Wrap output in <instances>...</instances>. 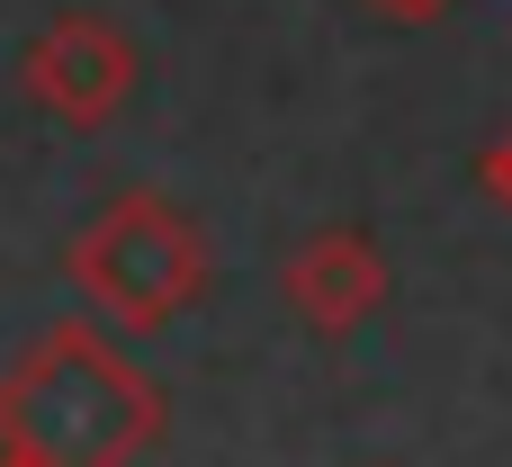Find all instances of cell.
Segmentation results:
<instances>
[{
    "mask_svg": "<svg viewBox=\"0 0 512 467\" xmlns=\"http://www.w3.org/2000/svg\"><path fill=\"white\" fill-rule=\"evenodd\" d=\"M162 441V387L90 324L36 333L0 378V450L45 467H135Z\"/></svg>",
    "mask_w": 512,
    "mask_h": 467,
    "instance_id": "cell-1",
    "label": "cell"
},
{
    "mask_svg": "<svg viewBox=\"0 0 512 467\" xmlns=\"http://www.w3.org/2000/svg\"><path fill=\"white\" fill-rule=\"evenodd\" d=\"M72 288L99 306V324L117 333H162L180 306L207 297V234L153 198V189H126L108 198L81 234H72Z\"/></svg>",
    "mask_w": 512,
    "mask_h": 467,
    "instance_id": "cell-2",
    "label": "cell"
},
{
    "mask_svg": "<svg viewBox=\"0 0 512 467\" xmlns=\"http://www.w3.org/2000/svg\"><path fill=\"white\" fill-rule=\"evenodd\" d=\"M18 81H27V99L45 108V117H63V126H108L126 99H135V36L117 27V18H99V9H63L27 54H18Z\"/></svg>",
    "mask_w": 512,
    "mask_h": 467,
    "instance_id": "cell-3",
    "label": "cell"
},
{
    "mask_svg": "<svg viewBox=\"0 0 512 467\" xmlns=\"http://www.w3.org/2000/svg\"><path fill=\"white\" fill-rule=\"evenodd\" d=\"M279 297L297 306V324H315L324 342L360 333L387 306V252L369 234H315L279 261Z\"/></svg>",
    "mask_w": 512,
    "mask_h": 467,
    "instance_id": "cell-4",
    "label": "cell"
},
{
    "mask_svg": "<svg viewBox=\"0 0 512 467\" xmlns=\"http://www.w3.org/2000/svg\"><path fill=\"white\" fill-rule=\"evenodd\" d=\"M486 189H495V207L512 216V126L495 135V144H486Z\"/></svg>",
    "mask_w": 512,
    "mask_h": 467,
    "instance_id": "cell-5",
    "label": "cell"
},
{
    "mask_svg": "<svg viewBox=\"0 0 512 467\" xmlns=\"http://www.w3.org/2000/svg\"><path fill=\"white\" fill-rule=\"evenodd\" d=\"M378 18H396V27H432V18H450V0H369Z\"/></svg>",
    "mask_w": 512,
    "mask_h": 467,
    "instance_id": "cell-6",
    "label": "cell"
},
{
    "mask_svg": "<svg viewBox=\"0 0 512 467\" xmlns=\"http://www.w3.org/2000/svg\"><path fill=\"white\" fill-rule=\"evenodd\" d=\"M0 467H45V459H27V450H0Z\"/></svg>",
    "mask_w": 512,
    "mask_h": 467,
    "instance_id": "cell-7",
    "label": "cell"
}]
</instances>
